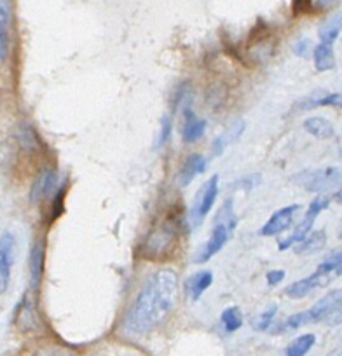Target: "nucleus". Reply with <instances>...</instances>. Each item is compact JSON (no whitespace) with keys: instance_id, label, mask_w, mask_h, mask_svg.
I'll return each mask as SVG.
<instances>
[{"instance_id":"1","label":"nucleus","mask_w":342,"mask_h":356,"mask_svg":"<svg viewBox=\"0 0 342 356\" xmlns=\"http://www.w3.org/2000/svg\"><path fill=\"white\" fill-rule=\"evenodd\" d=\"M178 294V276L171 269H161L145 281L140 294L129 308L122 324L128 335H145L168 318L173 311Z\"/></svg>"},{"instance_id":"2","label":"nucleus","mask_w":342,"mask_h":356,"mask_svg":"<svg viewBox=\"0 0 342 356\" xmlns=\"http://www.w3.org/2000/svg\"><path fill=\"white\" fill-rule=\"evenodd\" d=\"M236 224H238V217H236L234 213L232 199H225L222 208L217 212V217H215L210 238H208V241L205 243V245L199 248L198 254H196L194 264H202V262H208L210 259H213L215 255L227 245L229 239L232 238Z\"/></svg>"},{"instance_id":"3","label":"nucleus","mask_w":342,"mask_h":356,"mask_svg":"<svg viewBox=\"0 0 342 356\" xmlns=\"http://www.w3.org/2000/svg\"><path fill=\"white\" fill-rule=\"evenodd\" d=\"M342 312V288L328 292L327 295L320 299L313 308L305 309V311L292 315L287 318L283 327L287 330H297V328L304 327L310 324H320V321H327L328 325H334L335 318Z\"/></svg>"},{"instance_id":"4","label":"nucleus","mask_w":342,"mask_h":356,"mask_svg":"<svg viewBox=\"0 0 342 356\" xmlns=\"http://www.w3.org/2000/svg\"><path fill=\"white\" fill-rule=\"evenodd\" d=\"M294 182L307 192L327 194L342 189V168L341 166H327V168L304 169L294 176Z\"/></svg>"},{"instance_id":"5","label":"nucleus","mask_w":342,"mask_h":356,"mask_svg":"<svg viewBox=\"0 0 342 356\" xmlns=\"http://www.w3.org/2000/svg\"><path fill=\"white\" fill-rule=\"evenodd\" d=\"M335 278H337V276H335L334 272L328 271L327 268H323V265L320 264L313 274L305 276V278L288 285V287L285 288V295L294 299V301H298V299H304L310 294H313V292L318 290V288L328 287Z\"/></svg>"},{"instance_id":"6","label":"nucleus","mask_w":342,"mask_h":356,"mask_svg":"<svg viewBox=\"0 0 342 356\" xmlns=\"http://www.w3.org/2000/svg\"><path fill=\"white\" fill-rule=\"evenodd\" d=\"M328 205H330V198H327V196L320 194L318 198H314L313 201H311L307 212H305L302 222H298V225L295 227V231L292 232V234L288 236L285 241L280 243V250L281 252L288 250V248H292V246L298 245V243H301L305 236L310 234V232L313 231V224H314V221H316V217L320 215L321 212H323V209L328 208Z\"/></svg>"},{"instance_id":"7","label":"nucleus","mask_w":342,"mask_h":356,"mask_svg":"<svg viewBox=\"0 0 342 356\" xmlns=\"http://www.w3.org/2000/svg\"><path fill=\"white\" fill-rule=\"evenodd\" d=\"M218 194V175L208 178L202 187L199 189L198 194L194 196V201H192L191 213H189V218H191L192 227H198L205 218H207L208 213L211 212L215 205V199Z\"/></svg>"},{"instance_id":"8","label":"nucleus","mask_w":342,"mask_h":356,"mask_svg":"<svg viewBox=\"0 0 342 356\" xmlns=\"http://www.w3.org/2000/svg\"><path fill=\"white\" fill-rule=\"evenodd\" d=\"M16 239L11 232L0 236V295L6 294L11 281V269L15 262Z\"/></svg>"},{"instance_id":"9","label":"nucleus","mask_w":342,"mask_h":356,"mask_svg":"<svg viewBox=\"0 0 342 356\" xmlns=\"http://www.w3.org/2000/svg\"><path fill=\"white\" fill-rule=\"evenodd\" d=\"M298 212H301V205H290L278 209L276 213H272L269 221L262 225L260 236H276L285 232L287 229H290L292 224L295 222V217L298 215Z\"/></svg>"},{"instance_id":"10","label":"nucleus","mask_w":342,"mask_h":356,"mask_svg":"<svg viewBox=\"0 0 342 356\" xmlns=\"http://www.w3.org/2000/svg\"><path fill=\"white\" fill-rule=\"evenodd\" d=\"M56 187H58V175L53 169H44V171L39 173L35 182H33L32 191H30V201L33 205H41L42 201L55 194Z\"/></svg>"},{"instance_id":"11","label":"nucleus","mask_w":342,"mask_h":356,"mask_svg":"<svg viewBox=\"0 0 342 356\" xmlns=\"http://www.w3.org/2000/svg\"><path fill=\"white\" fill-rule=\"evenodd\" d=\"M175 239V227L171 224L159 225L158 231L152 232L149 236L147 243H145V250L152 255H161L162 252H168L173 245Z\"/></svg>"},{"instance_id":"12","label":"nucleus","mask_w":342,"mask_h":356,"mask_svg":"<svg viewBox=\"0 0 342 356\" xmlns=\"http://www.w3.org/2000/svg\"><path fill=\"white\" fill-rule=\"evenodd\" d=\"M44 241H35L30 252V287L32 290H37L41 287L42 272H44Z\"/></svg>"},{"instance_id":"13","label":"nucleus","mask_w":342,"mask_h":356,"mask_svg":"<svg viewBox=\"0 0 342 356\" xmlns=\"http://www.w3.org/2000/svg\"><path fill=\"white\" fill-rule=\"evenodd\" d=\"M207 131V121L199 119L191 109H187L184 114V126H182V138L185 144H196L198 140L202 138Z\"/></svg>"},{"instance_id":"14","label":"nucleus","mask_w":342,"mask_h":356,"mask_svg":"<svg viewBox=\"0 0 342 356\" xmlns=\"http://www.w3.org/2000/svg\"><path fill=\"white\" fill-rule=\"evenodd\" d=\"M211 283H213V272L207 269V271L196 272L185 279V294L191 297L192 302L199 301L201 295L211 287Z\"/></svg>"},{"instance_id":"15","label":"nucleus","mask_w":342,"mask_h":356,"mask_svg":"<svg viewBox=\"0 0 342 356\" xmlns=\"http://www.w3.org/2000/svg\"><path fill=\"white\" fill-rule=\"evenodd\" d=\"M207 171V159L201 154H192L185 159L184 166H182L180 173H178V184L182 187H187L196 176Z\"/></svg>"},{"instance_id":"16","label":"nucleus","mask_w":342,"mask_h":356,"mask_svg":"<svg viewBox=\"0 0 342 356\" xmlns=\"http://www.w3.org/2000/svg\"><path fill=\"white\" fill-rule=\"evenodd\" d=\"M301 111H311L318 106H342L341 93H321V95H311L302 98L297 103Z\"/></svg>"},{"instance_id":"17","label":"nucleus","mask_w":342,"mask_h":356,"mask_svg":"<svg viewBox=\"0 0 342 356\" xmlns=\"http://www.w3.org/2000/svg\"><path fill=\"white\" fill-rule=\"evenodd\" d=\"M341 32H342V11H339L335 12L334 16H330V18L320 26V30H318V37H320V42H323V44L334 46V42L337 41Z\"/></svg>"},{"instance_id":"18","label":"nucleus","mask_w":342,"mask_h":356,"mask_svg":"<svg viewBox=\"0 0 342 356\" xmlns=\"http://www.w3.org/2000/svg\"><path fill=\"white\" fill-rule=\"evenodd\" d=\"M325 245H327V234H325V231H311L298 245H295V254H316V252H320Z\"/></svg>"},{"instance_id":"19","label":"nucleus","mask_w":342,"mask_h":356,"mask_svg":"<svg viewBox=\"0 0 342 356\" xmlns=\"http://www.w3.org/2000/svg\"><path fill=\"white\" fill-rule=\"evenodd\" d=\"M313 59L318 72H328V70H334L335 68L334 46L320 42V44L313 49Z\"/></svg>"},{"instance_id":"20","label":"nucleus","mask_w":342,"mask_h":356,"mask_svg":"<svg viewBox=\"0 0 342 356\" xmlns=\"http://www.w3.org/2000/svg\"><path fill=\"white\" fill-rule=\"evenodd\" d=\"M304 129L320 140L332 138L335 135L334 124L325 118H310L304 122Z\"/></svg>"},{"instance_id":"21","label":"nucleus","mask_w":342,"mask_h":356,"mask_svg":"<svg viewBox=\"0 0 342 356\" xmlns=\"http://www.w3.org/2000/svg\"><path fill=\"white\" fill-rule=\"evenodd\" d=\"M243 131H245V122L238 121V122H234V124H232L231 128L227 129V131L222 133L220 136H217V140L213 142L215 154L220 156L222 152L225 151V147H227V145H231L234 140H238V136H241V133H243Z\"/></svg>"},{"instance_id":"22","label":"nucleus","mask_w":342,"mask_h":356,"mask_svg":"<svg viewBox=\"0 0 342 356\" xmlns=\"http://www.w3.org/2000/svg\"><path fill=\"white\" fill-rule=\"evenodd\" d=\"M314 342H316L314 334L298 335L297 339H294V341L288 344L287 351H285V356H305L307 353L311 351V348L314 346Z\"/></svg>"},{"instance_id":"23","label":"nucleus","mask_w":342,"mask_h":356,"mask_svg":"<svg viewBox=\"0 0 342 356\" xmlns=\"http://www.w3.org/2000/svg\"><path fill=\"white\" fill-rule=\"evenodd\" d=\"M220 319H222V325H224V328L227 332H236L243 327V315H241L239 308H236V306H231V308L224 309Z\"/></svg>"},{"instance_id":"24","label":"nucleus","mask_w":342,"mask_h":356,"mask_svg":"<svg viewBox=\"0 0 342 356\" xmlns=\"http://www.w3.org/2000/svg\"><path fill=\"white\" fill-rule=\"evenodd\" d=\"M18 327L21 330H32V328L37 327V319H35V312H33V308L30 306L28 299L21 302L18 311Z\"/></svg>"},{"instance_id":"25","label":"nucleus","mask_w":342,"mask_h":356,"mask_svg":"<svg viewBox=\"0 0 342 356\" xmlns=\"http://www.w3.org/2000/svg\"><path fill=\"white\" fill-rule=\"evenodd\" d=\"M276 312H278V306L271 304L269 308H265L260 315H257L254 319H251V327L258 332L267 330V328L272 325V321H274V318H276Z\"/></svg>"},{"instance_id":"26","label":"nucleus","mask_w":342,"mask_h":356,"mask_svg":"<svg viewBox=\"0 0 342 356\" xmlns=\"http://www.w3.org/2000/svg\"><path fill=\"white\" fill-rule=\"evenodd\" d=\"M323 268H327L328 271L334 272L335 276H342V250L341 252H334V254L328 255L323 262H321Z\"/></svg>"},{"instance_id":"27","label":"nucleus","mask_w":342,"mask_h":356,"mask_svg":"<svg viewBox=\"0 0 342 356\" xmlns=\"http://www.w3.org/2000/svg\"><path fill=\"white\" fill-rule=\"evenodd\" d=\"M171 131H173V128H171V121H169L168 115H164V118L161 119V124H159V136L155 145H158V147H164L166 142H168L169 136H171Z\"/></svg>"},{"instance_id":"28","label":"nucleus","mask_w":342,"mask_h":356,"mask_svg":"<svg viewBox=\"0 0 342 356\" xmlns=\"http://www.w3.org/2000/svg\"><path fill=\"white\" fill-rule=\"evenodd\" d=\"M12 4L11 0H0V25L8 26L11 21Z\"/></svg>"},{"instance_id":"29","label":"nucleus","mask_w":342,"mask_h":356,"mask_svg":"<svg viewBox=\"0 0 342 356\" xmlns=\"http://www.w3.org/2000/svg\"><path fill=\"white\" fill-rule=\"evenodd\" d=\"M33 356H75V355L72 351H68V349L44 348V349H39V351L35 353Z\"/></svg>"},{"instance_id":"30","label":"nucleus","mask_w":342,"mask_h":356,"mask_svg":"<svg viewBox=\"0 0 342 356\" xmlns=\"http://www.w3.org/2000/svg\"><path fill=\"white\" fill-rule=\"evenodd\" d=\"M8 26L0 25V65L4 63L6 56H8V32H6Z\"/></svg>"},{"instance_id":"31","label":"nucleus","mask_w":342,"mask_h":356,"mask_svg":"<svg viewBox=\"0 0 342 356\" xmlns=\"http://www.w3.org/2000/svg\"><path fill=\"white\" fill-rule=\"evenodd\" d=\"M285 276L287 274H285L283 269H272V271L267 272V283L271 287H276V285H280L283 281Z\"/></svg>"},{"instance_id":"32","label":"nucleus","mask_w":342,"mask_h":356,"mask_svg":"<svg viewBox=\"0 0 342 356\" xmlns=\"http://www.w3.org/2000/svg\"><path fill=\"white\" fill-rule=\"evenodd\" d=\"M307 48H310V41H305V39H302V41H298L297 44L294 46V51H295V55L304 56L305 53H307Z\"/></svg>"},{"instance_id":"33","label":"nucleus","mask_w":342,"mask_h":356,"mask_svg":"<svg viewBox=\"0 0 342 356\" xmlns=\"http://www.w3.org/2000/svg\"><path fill=\"white\" fill-rule=\"evenodd\" d=\"M337 2H339V0H316L318 8H321V9H327V8H330V6L337 4Z\"/></svg>"},{"instance_id":"34","label":"nucleus","mask_w":342,"mask_h":356,"mask_svg":"<svg viewBox=\"0 0 342 356\" xmlns=\"http://www.w3.org/2000/svg\"><path fill=\"white\" fill-rule=\"evenodd\" d=\"M335 201L341 203V205H342V189H341V191L335 192Z\"/></svg>"},{"instance_id":"35","label":"nucleus","mask_w":342,"mask_h":356,"mask_svg":"<svg viewBox=\"0 0 342 356\" xmlns=\"http://www.w3.org/2000/svg\"><path fill=\"white\" fill-rule=\"evenodd\" d=\"M341 324H342V312L337 316V318H335V321H334V325H341Z\"/></svg>"},{"instance_id":"36","label":"nucleus","mask_w":342,"mask_h":356,"mask_svg":"<svg viewBox=\"0 0 342 356\" xmlns=\"http://www.w3.org/2000/svg\"><path fill=\"white\" fill-rule=\"evenodd\" d=\"M332 356H342V348H341V349H337V351H335L334 355H332Z\"/></svg>"},{"instance_id":"37","label":"nucleus","mask_w":342,"mask_h":356,"mask_svg":"<svg viewBox=\"0 0 342 356\" xmlns=\"http://www.w3.org/2000/svg\"><path fill=\"white\" fill-rule=\"evenodd\" d=\"M341 154H342V151H341Z\"/></svg>"}]
</instances>
